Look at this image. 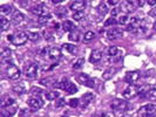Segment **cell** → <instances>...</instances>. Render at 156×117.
I'll list each match as a JSON object with an SVG mask.
<instances>
[{"label": "cell", "instance_id": "cell-1", "mask_svg": "<svg viewBox=\"0 0 156 117\" xmlns=\"http://www.w3.org/2000/svg\"><path fill=\"white\" fill-rule=\"evenodd\" d=\"M7 40L11 41L16 46H23V45L26 43V41L28 40V38H27V34L25 32H16V33L12 34V35H8Z\"/></svg>", "mask_w": 156, "mask_h": 117}, {"label": "cell", "instance_id": "cell-2", "mask_svg": "<svg viewBox=\"0 0 156 117\" xmlns=\"http://www.w3.org/2000/svg\"><path fill=\"white\" fill-rule=\"evenodd\" d=\"M137 117H154L156 115V104H146L137 111Z\"/></svg>", "mask_w": 156, "mask_h": 117}, {"label": "cell", "instance_id": "cell-3", "mask_svg": "<svg viewBox=\"0 0 156 117\" xmlns=\"http://www.w3.org/2000/svg\"><path fill=\"white\" fill-rule=\"evenodd\" d=\"M58 87H59L60 89L65 90V91H67L68 94H75L78 91L76 86H75L73 82H70L69 80H67V78H63L62 81L58 84Z\"/></svg>", "mask_w": 156, "mask_h": 117}, {"label": "cell", "instance_id": "cell-4", "mask_svg": "<svg viewBox=\"0 0 156 117\" xmlns=\"http://www.w3.org/2000/svg\"><path fill=\"white\" fill-rule=\"evenodd\" d=\"M38 70H39L38 63H28L27 66H25V75L27 78L33 80V78L37 77Z\"/></svg>", "mask_w": 156, "mask_h": 117}, {"label": "cell", "instance_id": "cell-5", "mask_svg": "<svg viewBox=\"0 0 156 117\" xmlns=\"http://www.w3.org/2000/svg\"><path fill=\"white\" fill-rule=\"evenodd\" d=\"M110 107H112V109L116 110V111L125 112V111L128 110V102L123 101V100H120V98H115V100L112 101Z\"/></svg>", "mask_w": 156, "mask_h": 117}, {"label": "cell", "instance_id": "cell-6", "mask_svg": "<svg viewBox=\"0 0 156 117\" xmlns=\"http://www.w3.org/2000/svg\"><path fill=\"white\" fill-rule=\"evenodd\" d=\"M76 80H78V82H80L81 84L88 87V88H93L95 86V81L90 76H88L87 74H85V73L79 74L78 76H76Z\"/></svg>", "mask_w": 156, "mask_h": 117}, {"label": "cell", "instance_id": "cell-7", "mask_svg": "<svg viewBox=\"0 0 156 117\" xmlns=\"http://www.w3.org/2000/svg\"><path fill=\"white\" fill-rule=\"evenodd\" d=\"M141 77V74L136 70H133V71H128L125 76V81L129 84V86H134Z\"/></svg>", "mask_w": 156, "mask_h": 117}, {"label": "cell", "instance_id": "cell-8", "mask_svg": "<svg viewBox=\"0 0 156 117\" xmlns=\"http://www.w3.org/2000/svg\"><path fill=\"white\" fill-rule=\"evenodd\" d=\"M28 105H30L31 109L38 110L44 105V101L40 97V95H33L31 98L28 100Z\"/></svg>", "mask_w": 156, "mask_h": 117}, {"label": "cell", "instance_id": "cell-9", "mask_svg": "<svg viewBox=\"0 0 156 117\" xmlns=\"http://www.w3.org/2000/svg\"><path fill=\"white\" fill-rule=\"evenodd\" d=\"M141 19H137V18H130L129 19V22L127 23L126 26V29L128 32H133V33H137L139 28L141 26Z\"/></svg>", "mask_w": 156, "mask_h": 117}, {"label": "cell", "instance_id": "cell-10", "mask_svg": "<svg viewBox=\"0 0 156 117\" xmlns=\"http://www.w3.org/2000/svg\"><path fill=\"white\" fill-rule=\"evenodd\" d=\"M6 75L11 80H18L20 77V70L16 64H8L6 68Z\"/></svg>", "mask_w": 156, "mask_h": 117}, {"label": "cell", "instance_id": "cell-11", "mask_svg": "<svg viewBox=\"0 0 156 117\" xmlns=\"http://www.w3.org/2000/svg\"><path fill=\"white\" fill-rule=\"evenodd\" d=\"M139 6V1H123L121 5V11L125 13H132Z\"/></svg>", "mask_w": 156, "mask_h": 117}, {"label": "cell", "instance_id": "cell-12", "mask_svg": "<svg viewBox=\"0 0 156 117\" xmlns=\"http://www.w3.org/2000/svg\"><path fill=\"white\" fill-rule=\"evenodd\" d=\"M136 95H139V89L135 86H128L125 90H123V93H122V96H123L125 98H127V100L133 98Z\"/></svg>", "mask_w": 156, "mask_h": 117}, {"label": "cell", "instance_id": "cell-13", "mask_svg": "<svg viewBox=\"0 0 156 117\" xmlns=\"http://www.w3.org/2000/svg\"><path fill=\"white\" fill-rule=\"evenodd\" d=\"M122 35H123V32L120 28H112L109 31H107V38L109 40L120 39Z\"/></svg>", "mask_w": 156, "mask_h": 117}, {"label": "cell", "instance_id": "cell-14", "mask_svg": "<svg viewBox=\"0 0 156 117\" xmlns=\"http://www.w3.org/2000/svg\"><path fill=\"white\" fill-rule=\"evenodd\" d=\"M18 110V107L16 104H13V105H9V107H6V108H2L1 110V117H12Z\"/></svg>", "mask_w": 156, "mask_h": 117}, {"label": "cell", "instance_id": "cell-15", "mask_svg": "<svg viewBox=\"0 0 156 117\" xmlns=\"http://www.w3.org/2000/svg\"><path fill=\"white\" fill-rule=\"evenodd\" d=\"M85 7H86V1H81V0L73 1L69 5V8L74 12H82Z\"/></svg>", "mask_w": 156, "mask_h": 117}, {"label": "cell", "instance_id": "cell-16", "mask_svg": "<svg viewBox=\"0 0 156 117\" xmlns=\"http://www.w3.org/2000/svg\"><path fill=\"white\" fill-rule=\"evenodd\" d=\"M1 61L4 63H6V64H13V61H12V52H11V49H4L2 52H1Z\"/></svg>", "mask_w": 156, "mask_h": 117}, {"label": "cell", "instance_id": "cell-17", "mask_svg": "<svg viewBox=\"0 0 156 117\" xmlns=\"http://www.w3.org/2000/svg\"><path fill=\"white\" fill-rule=\"evenodd\" d=\"M48 56H49V59H51L52 61L56 62V61H59L60 57H61V50H60L59 48H56V47H53V48L49 49Z\"/></svg>", "mask_w": 156, "mask_h": 117}, {"label": "cell", "instance_id": "cell-18", "mask_svg": "<svg viewBox=\"0 0 156 117\" xmlns=\"http://www.w3.org/2000/svg\"><path fill=\"white\" fill-rule=\"evenodd\" d=\"M102 59V52L99 49H94L93 52L90 53V57H89V61L90 63H98L100 62Z\"/></svg>", "mask_w": 156, "mask_h": 117}, {"label": "cell", "instance_id": "cell-19", "mask_svg": "<svg viewBox=\"0 0 156 117\" xmlns=\"http://www.w3.org/2000/svg\"><path fill=\"white\" fill-rule=\"evenodd\" d=\"M31 11L34 15L39 16V18L42 15H45V12H46L44 5H35V6H33V7L31 8Z\"/></svg>", "mask_w": 156, "mask_h": 117}, {"label": "cell", "instance_id": "cell-20", "mask_svg": "<svg viewBox=\"0 0 156 117\" xmlns=\"http://www.w3.org/2000/svg\"><path fill=\"white\" fill-rule=\"evenodd\" d=\"M93 98H94V95L92 93L83 94V95H82V98H81V103H82L81 107H82V108H86L87 105L93 101Z\"/></svg>", "mask_w": 156, "mask_h": 117}, {"label": "cell", "instance_id": "cell-21", "mask_svg": "<svg viewBox=\"0 0 156 117\" xmlns=\"http://www.w3.org/2000/svg\"><path fill=\"white\" fill-rule=\"evenodd\" d=\"M23 19H25V16L21 12H19V11H16V12H13V14H12V22L18 25V23L23 22Z\"/></svg>", "mask_w": 156, "mask_h": 117}, {"label": "cell", "instance_id": "cell-22", "mask_svg": "<svg viewBox=\"0 0 156 117\" xmlns=\"http://www.w3.org/2000/svg\"><path fill=\"white\" fill-rule=\"evenodd\" d=\"M13 104H16L14 98H12V97H9V96H5V97L2 98V101H1V108H6V107L13 105Z\"/></svg>", "mask_w": 156, "mask_h": 117}, {"label": "cell", "instance_id": "cell-23", "mask_svg": "<svg viewBox=\"0 0 156 117\" xmlns=\"http://www.w3.org/2000/svg\"><path fill=\"white\" fill-rule=\"evenodd\" d=\"M45 96L48 101H54L60 95H59V91H56V90H48L45 93Z\"/></svg>", "mask_w": 156, "mask_h": 117}, {"label": "cell", "instance_id": "cell-24", "mask_svg": "<svg viewBox=\"0 0 156 117\" xmlns=\"http://www.w3.org/2000/svg\"><path fill=\"white\" fill-rule=\"evenodd\" d=\"M9 26H11V22L8 21V19H6L5 16H1V19H0V29H1V32L7 31Z\"/></svg>", "mask_w": 156, "mask_h": 117}, {"label": "cell", "instance_id": "cell-25", "mask_svg": "<svg viewBox=\"0 0 156 117\" xmlns=\"http://www.w3.org/2000/svg\"><path fill=\"white\" fill-rule=\"evenodd\" d=\"M12 9H13V8H12L11 5H4V6L0 7V14H1V16H6L12 13ZM12 14H13V13H12Z\"/></svg>", "mask_w": 156, "mask_h": 117}, {"label": "cell", "instance_id": "cell-26", "mask_svg": "<svg viewBox=\"0 0 156 117\" xmlns=\"http://www.w3.org/2000/svg\"><path fill=\"white\" fill-rule=\"evenodd\" d=\"M13 91L16 94H18V95H21V94H23L25 91H26V89H25V84L23 83H16V84H14L13 86Z\"/></svg>", "mask_w": 156, "mask_h": 117}, {"label": "cell", "instance_id": "cell-27", "mask_svg": "<svg viewBox=\"0 0 156 117\" xmlns=\"http://www.w3.org/2000/svg\"><path fill=\"white\" fill-rule=\"evenodd\" d=\"M62 29L65 32H73L74 29H75V27H74V23L72 22V21H65V22L62 23Z\"/></svg>", "mask_w": 156, "mask_h": 117}, {"label": "cell", "instance_id": "cell-28", "mask_svg": "<svg viewBox=\"0 0 156 117\" xmlns=\"http://www.w3.org/2000/svg\"><path fill=\"white\" fill-rule=\"evenodd\" d=\"M80 32L76 31V29H74L73 32H70L69 35H68V39L70 40V41H74V42H78L79 40H80Z\"/></svg>", "mask_w": 156, "mask_h": 117}, {"label": "cell", "instance_id": "cell-29", "mask_svg": "<svg viewBox=\"0 0 156 117\" xmlns=\"http://www.w3.org/2000/svg\"><path fill=\"white\" fill-rule=\"evenodd\" d=\"M146 97H148V98H156V88L155 87H149V88H147Z\"/></svg>", "mask_w": 156, "mask_h": 117}, {"label": "cell", "instance_id": "cell-30", "mask_svg": "<svg viewBox=\"0 0 156 117\" xmlns=\"http://www.w3.org/2000/svg\"><path fill=\"white\" fill-rule=\"evenodd\" d=\"M26 34H27V38H28V40H31V41H38L40 38L39 33L38 32H26Z\"/></svg>", "mask_w": 156, "mask_h": 117}, {"label": "cell", "instance_id": "cell-31", "mask_svg": "<svg viewBox=\"0 0 156 117\" xmlns=\"http://www.w3.org/2000/svg\"><path fill=\"white\" fill-rule=\"evenodd\" d=\"M98 11H99V13H100L101 15H105V14L108 12V6H107V2H101V4L99 5V7H98Z\"/></svg>", "mask_w": 156, "mask_h": 117}, {"label": "cell", "instance_id": "cell-32", "mask_svg": "<svg viewBox=\"0 0 156 117\" xmlns=\"http://www.w3.org/2000/svg\"><path fill=\"white\" fill-rule=\"evenodd\" d=\"M114 73H115V69H114V68H109V69H107L102 74V77L105 78V80H109V78H112V76L114 75Z\"/></svg>", "mask_w": 156, "mask_h": 117}, {"label": "cell", "instance_id": "cell-33", "mask_svg": "<svg viewBox=\"0 0 156 117\" xmlns=\"http://www.w3.org/2000/svg\"><path fill=\"white\" fill-rule=\"evenodd\" d=\"M51 19H52V15H51V14H45V15L40 16L39 19H38V22L41 23V25H46Z\"/></svg>", "mask_w": 156, "mask_h": 117}, {"label": "cell", "instance_id": "cell-34", "mask_svg": "<svg viewBox=\"0 0 156 117\" xmlns=\"http://www.w3.org/2000/svg\"><path fill=\"white\" fill-rule=\"evenodd\" d=\"M107 54L109 56H116L119 54V48L116 46H110L107 50Z\"/></svg>", "mask_w": 156, "mask_h": 117}, {"label": "cell", "instance_id": "cell-35", "mask_svg": "<svg viewBox=\"0 0 156 117\" xmlns=\"http://www.w3.org/2000/svg\"><path fill=\"white\" fill-rule=\"evenodd\" d=\"M62 48L65 50H67L68 53H74L76 50V47L74 46V45H70V43H65L62 46Z\"/></svg>", "mask_w": 156, "mask_h": 117}, {"label": "cell", "instance_id": "cell-36", "mask_svg": "<svg viewBox=\"0 0 156 117\" xmlns=\"http://www.w3.org/2000/svg\"><path fill=\"white\" fill-rule=\"evenodd\" d=\"M72 18H73L75 21H80V20H82V19L85 18V13H83V12H74Z\"/></svg>", "mask_w": 156, "mask_h": 117}, {"label": "cell", "instance_id": "cell-37", "mask_svg": "<svg viewBox=\"0 0 156 117\" xmlns=\"http://www.w3.org/2000/svg\"><path fill=\"white\" fill-rule=\"evenodd\" d=\"M83 63H85V59H83V57H80V59L76 60V62L73 64V68H74V69H80V68L83 66Z\"/></svg>", "mask_w": 156, "mask_h": 117}, {"label": "cell", "instance_id": "cell-38", "mask_svg": "<svg viewBox=\"0 0 156 117\" xmlns=\"http://www.w3.org/2000/svg\"><path fill=\"white\" fill-rule=\"evenodd\" d=\"M94 38H95V34H94L92 31L86 32V34L83 35V40H85V41H92Z\"/></svg>", "mask_w": 156, "mask_h": 117}, {"label": "cell", "instance_id": "cell-39", "mask_svg": "<svg viewBox=\"0 0 156 117\" xmlns=\"http://www.w3.org/2000/svg\"><path fill=\"white\" fill-rule=\"evenodd\" d=\"M117 22L120 23V25H125V26H127V23L129 22V16L127 15H122L119 18V21Z\"/></svg>", "mask_w": 156, "mask_h": 117}, {"label": "cell", "instance_id": "cell-40", "mask_svg": "<svg viewBox=\"0 0 156 117\" xmlns=\"http://www.w3.org/2000/svg\"><path fill=\"white\" fill-rule=\"evenodd\" d=\"M116 20H115V19H114V18H112V16H110L109 19H107V20H106V22H105V26H106V27H108V26H112V25H116Z\"/></svg>", "mask_w": 156, "mask_h": 117}, {"label": "cell", "instance_id": "cell-41", "mask_svg": "<svg viewBox=\"0 0 156 117\" xmlns=\"http://www.w3.org/2000/svg\"><path fill=\"white\" fill-rule=\"evenodd\" d=\"M66 13H67V11H66V8L62 7V8H58L56 9V14L59 15V18H62L63 15H66Z\"/></svg>", "mask_w": 156, "mask_h": 117}, {"label": "cell", "instance_id": "cell-42", "mask_svg": "<svg viewBox=\"0 0 156 117\" xmlns=\"http://www.w3.org/2000/svg\"><path fill=\"white\" fill-rule=\"evenodd\" d=\"M68 104H69V107H72V108H76L79 105V100L78 98H72V100L68 101Z\"/></svg>", "mask_w": 156, "mask_h": 117}, {"label": "cell", "instance_id": "cell-43", "mask_svg": "<svg viewBox=\"0 0 156 117\" xmlns=\"http://www.w3.org/2000/svg\"><path fill=\"white\" fill-rule=\"evenodd\" d=\"M65 104H66L65 98H59V100L56 101V103H55V107H56V108H60V107H63Z\"/></svg>", "mask_w": 156, "mask_h": 117}, {"label": "cell", "instance_id": "cell-44", "mask_svg": "<svg viewBox=\"0 0 156 117\" xmlns=\"http://www.w3.org/2000/svg\"><path fill=\"white\" fill-rule=\"evenodd\" d=\"M51 81H52V78H42V80L40 81V83H41L42 86H49V84H51Z\"/></svg>", "mask_w": 156, "mask_h": 117}, {"label": "cell", "instance_id": "cell-45", "mask_svg": "<svg viewBox=\"0 0 156 117\" xmlns=\"http://www.w3.org/2000/svg\"><path fill=\"white\" fill-rule=\"evenodd\" d=\"M41 91H42V90H41L40 88H35V87L31 89V93L33 94V95H40V94H41Z\"/></svg>", "mask_w": 156, "mask_h": 117}, {"label": "cell", "instance_id": "cell-46", "mask_svg": "<svg viewBox=\"0 0 156 117\" xmlns=\"http://www.w3.org/2000/svg\"><path fill=\"white\" fill-rule=\"evenodd\" d=\"M98 117H115V115L112 111H107V112H105V114H102V115H100V116Z\"/></svg>", "mask_w": 156, "mask_h": 117}, {"label": "cell", "instance_id": "cell-47", "mask_svg": "<svg viewBox=\"0 0 156 117\" xmlns=\"http://www.w3.org/2000/svg\"><path fill=\"white\" fill-rule=\"evenodd\" d=\"M117 4H119L117 0H108V1H107V5H110V6H115Z\"/></svg>", "mask_w": 156, "mask_h": 117}, {"label": "cell", "instance_id": "cell-48", "mask_svg": "<svg viewBox=\"0 0 156 117\" xmlns=\"http://www.w3.org/2000/svg\"><path fill=\"white\" fill-rule=\"evenodd\" d=\"M149 15L156 16V7H154L153 9H150V11H149Z\"/></svg>", "mask_w": 156, "mask_h": 117}, {"label": "cell", "instance_id": "cell-49", "mask_svg": "<svg viewBox=\"0 0 156 117\" xmlns=\"http://www.w3.org/2000/svg\"><path fill=\"white\" fill-rule=\"evenodd\" d=\"M147 4H148V5H150V6L156 5V0H148V1H147Z\"/></svg>", "mask_w": 156, "mask_h": 117}, {"label": "cell", "instance_id": "cell-50", "mask_svg": "<svg viewBox=\"0 0 156 117\" xmlns=\"http://www.w3.org/2000/svg\"><path fill=\"white\" fill-rule=\"evenodd\" d=\"M116 14H117V9H116V8H114V9L112 11V18H114Z\"/></svg>", "mask_w": 156, "mask_h": 117}, {"label": "cell", "instance_id": "cell-51", "mask_svg": "<svg viewBox=\"0 0 156 117\" xmlns=\"http://www.w3.org/2000/svg\"><path fill=\"white\" fill-rule=\"evenodd\" d=\"M146 4V1H143V0H141V1H139V6H143Z\"/></svg>", "mask_w": 156, "mask_h": 117}, {"label": "cell", "instance_id": "cell-52", "mask_svg": "<svg viewBox=\"0 0 156 117\" xmlns=\"http://www.w3.org/2000/svg\"><path fill=\"white\" fill-rule=\"evenodd\" d=\"M52 2H53V4H60L61 1H59V0H52Z\"/></svg>", "mask_w": 156, "mask_h": 117}, {"label": "cell", "instance_id": "cell-53", "mask_svg": "<svg viewBox=\"0 0 156 117\" xmlns=\"http://www.w3.org/2000/svg\"><path fill=\"white\" fill-rule=\"evenodd\" d=\"M121 117H132V116H130V115H127V114H126V115H122Z\"/></svg>", "mask_w": 156, "mask_h": 117}, {"label": "cell", "instance_id": "cell-54", "mask_svg": "<svg viewBox=\"0 0 156 117\" xmlns=\"http://www.w3.org/2000/svg\"><path fill=\"white\" fill-rule=\"evenodd\" d=\"M153 27H154V29H155V31H156V21H155V22H154V26H153Z\"/></svg>", "mask_w": 156, "mask_h": 117}, {"label": "cell", "instance_id": "cell-55", "mask_svg": "<svg viewBox=\"0 0 156 117\" xmlns=\"http://www.w3.org/2000/svg\"><path fill=\"white\" fill-rule=\"evenodd\" d=\"M61 117H68V116H67V115H66V116H65V115H63V116H61Z\"/></svg>", "mask_w": 156, "mask_h": 117}]
</instances>
